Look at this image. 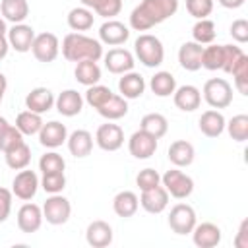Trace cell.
I'll return each instance as SVG.
<instances>
[{"mask_svg": "<svg viewBox=\"0 0 248 248\" xmlns=\"http://www.w3.org/2000/svg\"><path fill=\"white\" fill-rule=\"evenodd\" d=\"M95 143L103 151H118L124 145V132L118 124L112 122L101 124L95 132Z\"/></svg>", "mask_w": 248, "mask_h": 248, "instance_id": "30bf717a", "label": "cell"}, {"mask_svg": "<svg viewBox=\"0 0 248 248\" xmlns=\"http://www.w3.org/2000/svg\"><path fill=\"white\" fill-rule=\"evenodd\" d=\"M79 2H81V6H85V8L93 10V8H95V4H97L99 0H79Z\"/></svg>", "mask_w": 248, "mask_h": 248, "instance_id": "9f6ffc18", "label": "cell"}, {"mask_svg": "<svg viewBox=\"0 0 248 248\" xmlns=\"http://www.w3.org/2000/svg\"><path fill=\"white\" fill-rule=\"evenodd\" d=\"M172 101H174L176 108H180L184 112H192V110L200 108V105H202V91L196 85L186 83V85H180L174 89Z\"/></svg>", "mask_w": 248, "mask_h": 248, "instance_id": "ac0fdd59", "label": "cell"}, {"mask_svg": "<svg viewBox=\"0 0 248 248\" xmlns=\"http://www.w3.org/2000/svg\"><path fill=\"white\" fill-rule=\"evenodd\" d=\"M62 56L68 62H81V60L97 62L103 58V43L83 33H68L62 39Z\"/></svg>", "mask_w": 248, "mask_h": 248, "instance_id": "7a4b0ae2", "label": "cell"}, {"mask_svg": "<svg viewBox=\"0 0 248 248\" xmlns=\"http://www.w3.org/2000/svg\"><path fill=\"white\" fill-rule=\"evenodd\" d=\"M0 14L10 23H23L29 16V4L27 0H2Z\"/></svg>", "mask_w": 248, "mask_h": 248, "instance_id": "f1b7e54d", "label": "cell"}, {"mask_svg": "<svg viewBox=\"0 0 248 248\" xmlns=\"http://www.w3.org/2000/svg\"><path fill=\"white\" fill-rule=\"evenodd\" d=\"M136 184L140 186V190H149L161 184V174L155 169H143L138 172L136 176Z\"/></svg>", "mask_w": 248, "mask_h": 248, "instance_id": "c3c4849f", "label": "cell"}, {"mask_svg": "<svg viewBox=\"0 0 248 248\" xmlns=\"http://www.w3.org/2000/svg\"><path fill=\"white\" fill-rule=\"evenodd\" d=\"M43 225V209L37 203H23L17 211V227L21 232H37Z\"/></svg>", "mask_w": 248, "mask_h": 248, "instance_id": "2e32d148", "label": "cell"}, {"mask_svg": "<svg viewBox=\"0 0 248 248\" xmlns=\"http://www.w3.org/2000/svg\"><path fill=\"white\" fill-rule=\"evenodd\" d=\"M103 58H105V68L110 74H120V76L126 72H132L134 64H136L134 54L126 48H120V46L110 48L107 54H103Z\"/></svg>", "mask_w": 248, "mask_h": 248, "instance_id": "8fae6325", "label": "cell"}, {"mask_svg": "<svg viewBox=\"0 0 248 248\" xmlns=\"http://www.w3.org/2000/svg\"><path fill=\"white\" fill-rule=\"evenodd\" d=\"M6 126H8V120H6L4 116H0V134L4 132V128H6Z\"/></svg>", "mask_w": 248, "mask_h": 248, "instance_id": "680465c9", "label": "cell"}, {"mask_svg": "<svg viewBox=\"0 0 248 248\" xmlns=\"http://www.w3.org/2000/svg\"><path fill=\"white\" fill-rule=\"evenodd\" d=\"M6 89H8V79L6 76L0 72V103L4 101V95H6Z\"/></svg>", "mask_w": 248, "mask_h": 248, "instance_id": "11a10c76", "label": "cell"}, {"mask_svg": "<svg viewBox=\"0 0 248 248\" xmlns=\"http://www.w3.org/2000/svg\"><path fill=\"white\" fill-rule=\"evenodd\" d=\"M120 10H122V0H99V2L95 4V8H93V12H95L97 16L107 17V19L118 16Z\"/></svg>", "mask_w": 248, "mask_h": 248, "instance_id": "7dc6e473", "label": "cell"}, {"mask_svg": "<svg viewBox=\"0 0 248 248\" xmlns=\"http://www.w3.org/2000/svg\"><path fill=\"white\" fill-rule=\"evenodd\" d=\"M118 91L124 99H138L145 91V79L138 72H126L118 79Z\"/></svg>", "mask_w": 248, "mask_h": 248, "instance_id": "d4e9b609", "label": "cell"}, {"mask_svg": "<svg viewBox=\"0 0 248 248\" xmlns=\"http://www.w3.org/2000/svg\"><path fill=\"white\" fill-rule=\"evenodd\" d=\"M149 87L157 97H170L176 89V79L170 72H155V76L149 79Z\"/></svg>", "mask_w": 248, "mask_h": 248, "instance_id": "d6a6232c", "label": "cell"}, {"mask_svg": "<svg viewBox=\"0 0 248 248\" xmlns=\"http://www.w3.org/2000/svg\"><path fill=\"white\" fill-rule=\"evenodd\" d=\"M41 186V180L37 176L35 170H29V169H21L16 176H14V182H12V194L23 202L35 198L37 190Z\"/></svg>", "mask_w": 248, "mask_h": 248, "instance_id": "9c48e42d", "label": "cell"}, {"mask_svg": "<svg viewBox=\"0 0 248 248\" xmlns=\"http://www.w3.org/2000/svg\"><path fill=\"white\" fill-rule=\"evenodd\" d=\"M112 97V91L107 87V85H101V83H95V85H89L87 91H85V103L89 107H93L95 110L105 105L108 99Z\"/></svg>", "mask_w": 248, "mask_h": 248, "instance_id": "60d3db41", "label": "cell"}, {"mask_svg": "<svg viewBox=\"0 0 248 248\" xmlns=\"http://www.w3.org/2000/svg\"><path fill=\"white\" fill-rule=\"evenodd\" d=\"M140 130L147 132V134L153 136L155 140H161V138L167 134V130H169V120H167L161 112H149V114H145V116L141 118Z\"/></svg>", "mask_w": 248, "mask_h": 248, "instance_id": "1f68e13d", "label": "cell"}, {"mask_svg": "<svg viewBox=\"0 0 248 248\" xmlns=\"http://www.w3.org/2000/svg\"><path fill=\"white\" fill-rule=\"evenodd\" d=\"M64 169H66V161L56 151H46L39 159V170L43 174H48V172H64Z\"/></svg>", "mask_w": 248, "mask_h": 248, "instance_id": "ab89813d", "label": "cell"}, {"mask_svg": "<svg viewBox=\"0 0 248 248\" xmlns=\"http://www.w3.org/2000/svg\"><path fill=\"white\" fill-rule=\"evenodd\" d=\"M66 141H68L70 153L74 157H78V159L87 157L91 153V149H93V136L87 130H76V132H72Z\"/></svg>", "mask_w": 248, "mask_h": 248, "instance_id": "4316f807", "label": "cell"}, {"mask_svg": "<svg viewBox=\"0 0 248 248\" xmlns=\"http://www.w3.org/2000/svg\"><path fill=\"white\" fill-rule=\"evenodd\" d=\"M68 140V130L62 122L58 120H50L46 124H43V128L39 130V141L43 147L48 149H56L60 147L64 141Z\"/></svg>", "mask_w": 248, "mask_h": 248, "instance_id": "e0dca14e", "label": "cell"}, {"mask_svg": "<svg viewBox=\"0 0 248 248\" xmlns=\"http://www.w3.org/2000/svg\"><path fill=\"white\" fill-rule=\"evenodd\" d=\"M229 33H231V37H232L236 43H240V45L248 43V21H246V19H234V21L231 23Z\"/></svg>", "mask_w": 248, "mask_h": 248, "instance_id": "681fc988", "label": "cell"}, {"mask_svg": "<svg viewBox=\"0 0 248 248\" xmlns=\"http://www.w3.org/2000/svg\"><path fill=\"white\" fill-rule=\"evenodd\" d=\"M43 118H41V114H37V112H33V110H23V112H19L17 114V118H16V128L23 134V136H35V134H39V130L43 128Z\"/></svg>", "mask_w": 248, "mask_h": 248, "instance_id": "d590c367", "label": "cell"}, {"mask_svg": "<svg viewBox=\"0 0 248 248\" xmlns=\"http://www.w3.org/2000/svg\"><path fill=\"white\" fill-rule=\"evenodd\" d=\"M186 10L192 17L203 19L213 12V0H186Z\"/></svg>", "mask_w": 248, "mask_h": 248, "instance_id": "bcb514c9", "label": "cell"}, {"mask_svg": "<svg viewBox=\"0 0 248 248\" xmlns=\"http://www.w3.org/2000/svg\"><path fill=\"white\" fill-rule=\"evenodd\" d=\"M169 192L159 184L155 188H149V190H141V196H140V205L147 211V213H163L169 205Z\"/></svg>", "mask_w": 248, "mask_h": 248, "instance_id": "9a60e30c", "label": "cell"}, {"mask_svg": "<svg viewBox=\"0 0 248 248\" xmlns=\"http://www.w3.org/2000/svg\"><path fill=\"white\" fill-rule=\"evenodd\" d=\"M167 157L169 161L174 165V167H190L194 163V157H196V149L190 141L186 140H176L169 145V151H167Z\"/></svg>", "mask_w": 248, "mask_h": 248, "instance_id": "7402d4cb", "label": "cell"}, {"mask_svg": "<svg viewBox=\"0 0 248 248\" xmlns=\"http://www.w3.org/2000/svg\"><path fill=\"white\" fill-rule=\"evenodd\" d=\"M21 141H23V134H21L16 126L8 124V126L4 128V132L0 134V151H2V153H6L8 149L16 147V145H17V143H21Z\"/></svg>", "mask_w": 248, "mask_h": 248, "instance_id": "ee69618b", "label": "cell"}, {"mask_svg": "<svg viewBox=\"0 0 248 248\" xmlns=\"http://www.w3.org/2000/svg\"><path fill=\"white\" fill-rule=\"evenodd\" d=\"M138 207H140V198H138L132 190H122V192H118V194L114 196V200H112V209H114V213H116L118 217H124V219L134 217L136 211H138Z\"/></svg>", "mask_w": 248, "mask_h": 248, "instance_id": "83f0119b", "label": "cell"}, {"mask_svg": "<svg viewBox=\"0 0 248 248\" xmlns=\"http://www.w3.org/2000/svg\"><path fill=\"white\" fill-rule=\"evenodd\" d=\"M192 240L198 248H215L221 242V229L215 223H196L192 229Z\"/></svg>", "mask_w": 248, "mask_h": 248, "instance_id": "d6986e66", "label": "cell"}, {"mask_svg": "<svg viewBox=\"0 0 248 248\" xmlns=\"http://www.w3.org/2000/svg\"><path fill=\"white\" fill-rule=\"evenodd\" d=\"M8 48H10V43H8V39H6V37H0V60H4V58H6V54H8Z\"/></svg>", "mask_w": 248, "mask_h": 248, "instance_id": "db71d44e", "label": "cell"}, {"mask_svg": "<svg viewBox=\"0 0 248 248\" xmlns=\"http://www.w3.org/2000/svg\"><path fill=\"white\" fill-rule=\"evenodd\" d=\"M68 25L70 29H74L76 33L79 31H87L93 27V12L85 6H79V8H72L68 12Z\"/></svg>", "mask_w": 248, "mask_h": 248, "instance_id": "e575fe53", "label": "cell"}, {"mask_svg": "<svg viewBox=\"0 0 248 248\" xmlns=\"http://www.w3.org/2000/svg\"><path fill=\"white\" fill-rule=\"evenodd\" d=\"M134 52H136V58L147 68H157L165 60L163 43L159 37H155L151 33H141L134 41Z\"/></svg>", "mask_w": 248, "mask_h": 248, "instance_id": "3957f363", "label": "cell"}, {"mask_svg": "<svg viewBox=\"0 0 248 248\" xmlns=\"http://www.w3.org/2000/svg\"><path fill=\"white\" fill-rule=\"evenodd\" d=\"M163 188L169 192V196L176 198V200H184L194 192V180L192 176H188L186 172L176 169H169L163 176H161Z\"/></svg>", "mask_w": 248, "mask_h": 248, "instance_id": "5b68a950", "label": "cell"}, {"mask_svg": "<svg viewBox=\"0 0 248 248\" xmlns=\"http://www.w3.org/2000/svg\"><path fill=\"white\" fill-rule=\"evenodd\" d=\"M192 37H194V41L200 43V45H211V43L215 41V37H217L215 23H213L211 19H207V17L198 19V21L194 23V27H192Z\"/></svg>", "mask_w": 248, "mask_h": 248, "instance_id": "8d00e7d4", "label": "cell"}, {"mask_svg": "<svg viewBox=\"0 0 248 248\" xmlns=\"http://www.w3.org/2000/svg\"><path fill=\"white\" fill-rule=\"evenodd\" d=\"M202 52L203 46L196 41H188L178 48V62L188 72H198L202 68Z\"/></svg>", "mask_w": 248, "mask_h": 248, "instance_id": "cb8c5ba5", "label": "cell"}, {"mask_svg": "<svg viewBox=\"0 0 248 248\" xmlns=\"http://www.w3.org/2000/svg\"><path fill=\"white\" fill-rule=\"evenodd\" d=\"M223 8H229V10H236V8H240L246 0H217Z\"/></svg>", "mask_w": 248, "mask_h": 248, "instance_id": "f5cc1de1", "label": "cell"}, {"mask_svg": "<svg viewBox=\"0 0 248 248\" xmlns=\"http://www.w3.org/2000/svg\"><path fill=\"white\" fill-rule=\"evenodd\" d=\"M225 128H227L229 136H231L234 141L242 143V141L248 140V116H246V114H234V116L225 124Z\"/></svg>", "mask_w": 248, "mask_h": 248, "instance_id": "74e56055", "label": "cell"}, {"mask_svg": "<svg viewBox=\"0 0 248 248\" xmlns=\"http://www.w3.org/2000/svg\"><path fill=\"white\" fill-rule=\"evenodd\" d=\"M31 52L33 56L39 60V62H54L58 52H60V41L54 33L50 31H45V33H39L35 35L33 39V45H31Z\"/></svg>", "mask_w": 248, "mask_h": 248, "instance_id": "52a82bcc", "label": "cell"}, {"mask_svg": "<svg viewBox=\"0 0 248 248\" xmlns=\"http://www.w3.org/2000/svg\"><path fill=\"white\" fill-rule=\"evenodd\" d=\"M130 39V29L116 19H108L99 27V41L108 45V46H118L124 45Z\"/></svg>", "mask_w": 248, "mask_h": 248, "instance_id": "5bb4252c", "label": "cell"}, {"mask_svg": "<svg viewBox=\"0 0 248 248\" xmlns=\"http://www.w3.org/2000/svg\"><path fill=\"white\" fill-rule=\"evenodd\" d=\"M74 76H76V79H78L81 85L89 87V85L99 83V79H101V68H99V64L93 62V60H81V62H76Z\"/></svg>", "mask_w": 248, "mask_h": 248, "instance_id": "f546056e", "label": "cell"}, {"mask_svg": "<svg viewBox=\"0 0 248 248\" xmlns=\"http://www.w3.org/2000/svg\"><path fill=\"white\" fill-rule=\"evenodd\" d=\"M223 66V45H209V46H203V52H202V68L205 70H221Z\"/></svg>", "mask_w": 248, "mask_h": 248, "instance_id": "f35d334b", "label": "cell"}, {"mask_svg": "<svg viewBox=\"0 0 248 248\" xmlns=\"http://www.w3.org/2000/svg\"><path fill=\"white\" fill-rule=\"evenodd\" d=\"M196 211L188 203H176L170 207L169 213V227L176 234H190L196 227Z\"/></svg>", "mask_w": 248, "mask_h": 248, "instance_id": "ba28073f", "label": "cell"}, {"mask_svg": "<svg viewBox=\"0 0 248 248\" xmlns=\"http://www.w3.org/2000/svg\"><path fill=\"white\" fill-rule=\"evenodd\" d=\"M41 188L46 194H60L66 188V176H64V172H48V174H43Z\"/></svg>", "mask_w": 248, "mask_h": 248, "instance_id": "7bdbcfd3", "label": "cell"}, {"mask_svg": "<svg viewBox=\"0 0 248 248\" xmlns=\"http://www.w3.org/2000/svg\"><path fill=\"white\" fill-rule=\"evenodd\" d=\"M4 159H6V165H8L10 169H14V170L27 169V165L31 163V147H29L25 141H21V143H17L16 147L8 149V151L4 153Z\"/></svg>", "mask_w": 248, "mask_h": 248, "instance_id": "4dcf8cb0", "label": "cell"}, {"mask_svg": "<svg viewBox=\"0 0 248 248\" xmlns=\"http://www.w3.org/2000/svg\"><path fill=\"white\" fill-rule=\"evenodd\" d=\"M6 39L16 52H29L35 39V29L27 23H14L6 33Z\"/></svg>", "mask_w": 248, "mask_h": 248, "instance_id": "7c38bea8", "label": "cell"}, {"mask_svg": "<svg viewBox=\"0 0 248 248\" xmlns=\"http://www.w3.org/2000/svg\"><path fill=\"white\" fill-rule=\"evenodd\" d=\"M225 116L217 108H209L200 116V132L207 138H219L225 132Z\"/></svg>", "mask_w": 248, "mask_h": 248, "instance_id": "484cf974", "label": "cell"}, {"mask_svg": "<svg viewBox=\"0 0 248 248\" xmlns=\"http://www.w3.org/2000/svg\"><path fill=\"white\" fill-rule=\"evenodd\" d=\"M85 240L93 248H105L112 242V227L103 219L91 221L85 231Z\"/></svg>", "mask_w": 248, "mask_h": 248, "instance_id": "ffe728a7", "label": "cell"}, {"mask_svg": "<svg viewBox=\"0 0 248 248\" xmlns=\"http://www.w3.org/2000/svg\"><path fill=\"white\" fill-rule=\"evenodd\" d=\"M41 209L43 219H46V223L50 225H64L72 215V203L60 194H50V198H46Z\"/></svg>", "mask_w": 248, "mask_h": 248, "instance_id": "8992f818", "label": "cell"}, {"mask_svg": "<svg viewBox=\"0 0 248 248\" xmlns=\"http://www.w3.org/2000/svg\"><path fill=\"white\" fill-rule=\"evenodd\" d=\"M12 190L0 186V223H4L12 213Z\"/></svg>", "mask_w": 248, "mask_h": 248, "instance_id": "f907efd6", "label": "cell"}, {"mask_svg": "<svg viewBox=\"0 0 248 248\" xmlns=\"http://www.w3.org/2000/svg\"><path fill=\"white\" fill-rule=\"evenodd\" d=\"M178 10V0H141L130 14V27L134 31H149L163 23Z\"/></svg>", "mask_w": 248, "mask_h": 248, "instance_id": "6da1fadb", "label": "cell"}, {"mask_svg": "<svg viewBox=\"0 0 248 248\" xmlns=\"http://www.w3.org/2000/svg\"><path fill=\"white\" fill-rule=\"evenodd\" d=\"M6 33H8V27H6V19H4V17H0V37H6Z\"/></svg>", "mask_w": 248, "mask_h": 248, "instance_id": "6f0895ef", "label": "cell"}, {"mask_svg": "<svg viewBox=\"0 0 248 248\" xmlns=\"http://www.w3.org/2000/svg\"><path fill=\"white\" fill-rule=\"evenodd\" d=\"M54 107L62 116H76L81 112L83 108V97L81 93H78L76 89H64L56 99H54Z\"/></svg>", "mask_w": 248, "mask_h": 248, "instance_id": "44dd1931", "label": "cell"}, {"mask_svg": "<svg viewBox=\"0 0 248 248\" xmlns=\"http://www.w3.org/2000/svg\"><path fill=\"white\" fill-rule=\"evenodd\" d=\"M232 78H234V87L240 95H248V56L244 54L236 64L234 68L231 70Z\"/></svg>", "mask_w": 248, "mask_h": 248, "instance_id": "b9f144b4", "label": "cell"}, {"mask_svg": "<svg viewBox=\"0 0 248 248\" xmlns=\"http://www.w3.org/2000/svg\"><path fill=\"white\" fill-rule=\"evenodd\" d=\"M203 99L211 108H227L232 103V87L223 78H211L203 83Z\"/></svg>", "mask_w": 248, "mask_h": 248, "instance_id": "277c9868", "label": "cell"}, {"mask_svg": "<svg viewBox=\"0 0 248 248\" xmlns=\"http://www.w3.org/2000/svg\"><path fill=\"white\" fill-rule=\"evenodd\" d=\"M97 112L103 118H107V120H118V118L126 116V112H128V101L122 95H114L112 93V97L105 105H101L97 108Z\"/></svg>", "mask_w": 248, "mask_h": 248, "instance_id": "836d02e7", "label": "cell"}, {"mask_svg": "<svg viewBox=\"0 0 248 248\" xmlns=\"http://www.w3.org/2000/svg\"><path fill=\"white\" fill-rule=\"evenodd\" d=\"M234 246L236 248H248V219H242L238 232L234 236Z\"/></svg>", "mask_w": 248, "mask_h": 248, "instance_id": "816d5d0a", "label": "cell"}, {"mask_svg": "<svg viewBox=\"0 0 248 248\" xmlns=\"http://www.w3.org/2000/svg\"><path fill=\"white\" fill-rule=\"evenodd\" d=\"M244 56V50L236 45H223V66L221 70L231 74V70L234 68V64Z\"/></svg>", "mask_w": 248, "mask_h": 248, "instance_id": "f6af8a7d", "label": "cell"}, {"mask_svg": "<svg viewBox=\"0 0 248 248\" xmlns=\"http://www.w3.org/2000/svg\"><path fill=\"white\" fill-rule=\"evenodd\" d=\"M25 107L27 110H33L37 114H43V112H48L52 107H54V95L50 89L46 87H35L27 93L25 97Z\"/></svg>", "mask_w": 248, "mask_h": 248, "instance_id": "603a6c76", "label": "cell"}, {"mask_svg": "<svg viewBox=\"0 0 248 248\" xmlns=\"http://www.w3.org/2000/svg\"><path fill=\"white\" fill-rule=\"evenodd\" d=\"M128 151L136 159H149L157 151V140L143 130H138L128 140Z\"/></svg>", "mask_w": 248, "mask_h": 248, "instance_id": "4fadbf2b", "label": "cell"}]
</instances>
